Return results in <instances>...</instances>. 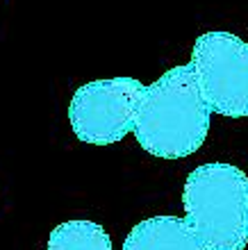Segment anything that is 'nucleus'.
<instances>
[{"mask_svg": "<svg viewBox=\"0 0 248 250\" xmlns=\"http://www.w3.org/2000/svg\"><path fill=\"white\" fill-rule=\"evenodd\" d=\"M209 116L191 64L176 66L141 86L132 132L148 155L159 159H184L205 144Z\"/></svg>", "mask_w": 248, "mask_h": 250, "instance_id": "obj_1", "label": "nucleus"}, {"mask_svg": "<svg viewBox=\"0 0 248 250\" xmlns=\"http://www.w3.org/2000/svg\"><path fill=\"white\" fill-rule=\"evenodd\" d=\"M184 223L203 250H244L248 244V178L223 162L196 166L182 191Z\"/></svg>", "mask_w": 248, "mask_h": 250, "instance_id": "obj_2", "label": "nucleus"}, {"mask_svg": "<svg viewBox=\"0 0 248 250\" xmlns=\"http://www.w3.org/2000/svg\"><path fill=\"white\" fill-rule=\"evenodd\" d=\"M191 68L212 114L248 116V43L232 32L212 30L194 41Z\"/></svg>", "mask_w": 248, "mask_h": 250, "instance_id": "obj_3", "label": "nucleus"}, {"mask_svg": "<svg viewBox=\"0 0 248 250\" xmlns=\"http://www.w3.org/2000/svg\"><path fill=\"white\" fill-rule=\"evenodd\" d=\"M141 86L135 78L93 80L82 84L68 105L73 134L91 146H110L125 139L132 132Z\"/></svg>", "mask_w": 248, "mask_h": 250, "instance_id": "obj_4", "label": "nucleus"}, {"mask_svg": "<svg viewBox=\"0 0 248 250\" xmlns=\"http://www.w3.org/2000/svg\"><path fill=\"white\" fill-rule=\"evenodd\" d=\"M123 250H203V246L184 218L153 216L132 228Z\"/></svg>", "mask_w": 248, "mask_h": 250, "instance_id": "obj_5", "label": "nucleus"}, {"mask_svg": "<svg viewBox=\"0 0 248 250\" xmlns=\"http://www.w3.org/2000/svg\"><path fill=\"white\" fill-rule=\"evenodd\" d=\"M46 250H112V239L93 221H64L48 237Z\"/></svg>", "mask_w": 248, "mask_h": 250, "instance_id": "obj_6", "label": "nucleus"}]
</instances>
